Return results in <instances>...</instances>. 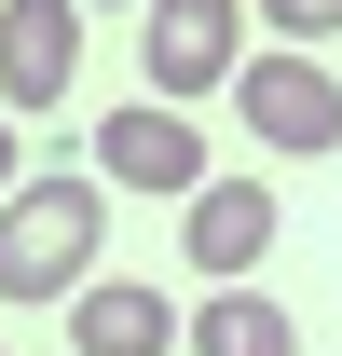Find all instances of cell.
Listing matches in <instances>:
<instances>
[{
    "label": "cell",
    "instance_id": "6da1fadb",
    "mask_svg": "<svg viewBox=\"0 0 342 356\" xmlns=\"http://www.w3.org/2000/svg\"><path fill=\"white\" fill-rule=\"evenodd\" d=\"M96 247H110V178L96 165H42L0 206V302H83Z\"/></svg>",
    "mask_w": 342,
    "mask_h": 356
},
{
    "label": "cell",
    "instance_id": "7a4b0ae2",
    "mask_svg": "<svg viewBox=\"0 0 342 356\" xmlns=\"http://www.w3.org/2000/svg\"><path fill=\"white\" fill-rule=\"evenodd\" d=\"M247 69V0H151V28H137V96H233Z\"/></svg>",
    "mask_w": 342,
    "mask_h": 356
},
{
    "label": "cell",
    "instance_id": "3957f363",
    "mask_svg": "<svg viewBox=\"0 0 342 356\" xmlns=\"http://www.w3.org/2000/svg\"><path fill=\"white\" fill-rule=\"evenodd\" d=\"M233 110H247L260 151H342V83L315 55H247L233 69Z\"/></svg>",
    "mask_w": 342,
    "mask_h": 356
},
{
    "label": "cell",
    "instance_id": "277c9868",
    "mask_svg": "<svg viewBox=\"0 0 342 356\" xmlns=\"http://www.w3.org/2000/svg\"><path fill=\"white\" fill-rule=\"evenodd\" d=\"M96 178L110 192H206V137H192V110H165V96H137V110H110L96 124Z\"/></svg>",
    "mask_w": 342,
    "mask_h": 356
},
{
    "label": "cell",
    "instance_id": "5b68a950",
    "mask_svg": "<svg viewBox=\"0 0 342 356\" xmlns=\"http://www.w3.org/2000/svg\"><path fill=\"white\" fill-rule=\"evenodd\" d=\"M69 83H83V0H0V96L55 110Z\"/></svg>",
    "mask_w": 342,
    "mask_h": 356
},
{
    "label": "cell",
    "instance_id": "8992f818",
    "mask_svg": "<svg viewBox=\"0 0 342 356\" xmlns=\"http://www.w3.org/2000/svg\"><path fill=\"white\" fill-rule=\"evenodd\" d=\"M260 261H274V192H260V178H206V192H192V274L247 288Z\"/></svg>",
    "mask_w": 342,
    "mask_h": 356
},
{
    "label": "cell",
    "instance_id": "52a82bcc",
    "mask_svg": "<svg viewBox=\"0 0 342 356\" xmlns=\"http://www.w3.org/2000/svg\"><path fill=\"white\" fill-rule=\"evenodd\" d=\"M69 329H83V356H165V343H192V315H178L165 288H137V274H96L83 302H69Z\"/></svg>",
    "mask_w": 342,
    "mask_h": 356
},
{
    "label": "cell",
    "instance_id": "ba28073f",
    "mask_svg": "<svg viewBox=\"0 0 342 356\" xmlns=\"http://www.w3.org/2000/svg\"><path fill=\"white\" fill-rule=\"evenodd\" d=\"M192 356H301V329L260 288H219V302H192Z\"/></svg>",
    "mask_w": 342,
    "mask_h": 356
},
{
    "label": "cell",
    "instance_id": "9c48e42d",
    "mask_svg": "<svg viewBox=\"0 0 342 356\" xmlns=\"http://www.w3.org/2000/svg\"><path fill=\"white\" fill-rule=\"evenodd\" d=\"M260 14H274L288 42H329V28H342V0H260Z\"/></svg>",
    "mask_w": 342,
    "mask_h": 356
},
{
    "label": "cell",
    "instance_id": "30bf717a",
    "mask_svg": "<svg viewBox=\"0 0 342 356\" xmlns=\"http://www.w3.org/2000/svg\"><path fill=\"white\" fill-rule=\"evenodd\" d=\"M14 192H28V178H14V110H0V206H14Z\"/></svg>",
    "mask_w": 342,
    "mask_h": 356
},
{
    "label": "cell",
    "instance_id": "8fae6325",
    "mask_svg": "<svg viewBox=\"0 0 342 356\" xmlns=\"http://www.w3.org/2000/svg\"><path fill=\"white\" fill-rule=\"evenodd\" d=\"M137 14H151V0H137Z\"/></svg>",
    "mask_w": 342,
    "mask_h": 356
}]
</instances>
